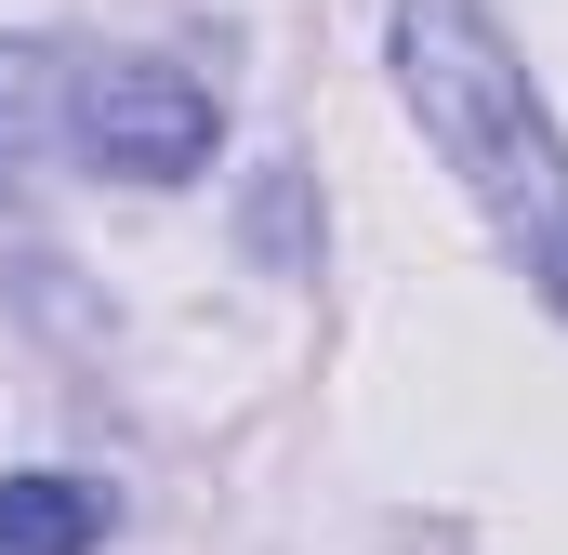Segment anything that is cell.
I'll use <instances>...</instances> for the list:
<instances>
[{"mask_svg": "<svg viewBox=\"0 0 568 555\" xmlns=\"http://www.w3.org/2000/svg\"><path fill=\"white\" fill-rule=\"evenodd\" d=\"M397 80L424 107L436 159L503 225V252L542 278V304L568 317V145L542 120V93H529V67L503 53L489 0H397Z\"/></svg>", "mask_w": 568, "mask_h": 555, "instance_id": "cell-1", "label": "cell"}, {"mask_svg": "<svg viewBox=\"0 0 568 555\" xmlns=\"http://www.w3.org/2000/svg\"><path fill=\"white\" fill-rule=\"evenodd\" d=\"M67 133L93 145L106 172H133V185H185L212 159V93L185 67H159V53H93L67 80Z\"/></svg>", "mask_w": 568, "mask_h": 555, "instance_id": "cell-2", "label": "cell"}, {"mask_svg": "<svg viewBox=\"0 0 568 555\" xmlns=\"http://www.w3.org/2000/svg\"><path fill=\"white\" fill-rule=\"evenodd\" d=\"M106 490L93 476H0V555H93Z\"/></svg>", "mask_w": 568, "mask_h": 555, "instance_id": "cell-3", "label": "cell"}, {"mask_svg": "<svg viewBox=\"0 0 568 555\" xmlns=\"http://www.w3.org/2000/svg\"><path fill=\"white\" fill-rule=\"evenodd\" d=\"M40 133H53V120H40V53H0V172H13Z\"/></svg>", "mask_w": 568, "mask_h": 555, "instance_id": "cell-4", "label": "cell"}]
</instances>
